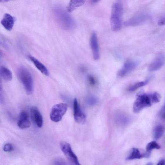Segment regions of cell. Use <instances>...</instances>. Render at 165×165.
<instances>
[{"mask_svg": "<svg viewBox=\"0 0 165 165\" xmlns=\"http://www.w3.org/2000/svg\"><path fill=\"white\" fill-rule=\"evenodd\" d=\"M160 99V96L157 92L140 93L137 95L134 102L133 111L135 113H139L144 109L159 102Z\"/></svg>", "mask_w": 165, "mask_h": 165, "instance_id": "1", "label": "cell"}, {"mask_svg": "<svg viewBox=\"0 0 165 165\" xmlns=\"http://www.w3.org/2000/svg\"><path fill=\"white\" fill-rule=\"evenodd\" d=\"M53 12L57 22L62 29L69 30L76 28L75 20L64 9L60 6H56L53 8Z\"/></svg>", "mask_w": 165, "mask_h": 165, "instance_id": "2", "label": "cell"}, {"mask_svg": "<svg viewBox=\"0 0 165 165\" xmlns=\"http://www.w3.org/2000/svg\"><path fill=\"white\" fill-rule=\"evenodd\" d=\"M123 12L122 2L117 1L113 3L110 18L111 28L113 31H119L122 28Z\"/></svg>", "mask_w": 165, "mask_h": 165, "instance_id": "3", "label": "cell"}, {"mask_svg": "<svg viewBox=\"0 0 165 165\" xmlns=\"http://www.w3.org/2000/svg\"><path fill=\"white\" fill-rule=\"evenodd\" d=\"M18 75L26 94L28 95H31L34 90V82L31 74L25 67L21 66L18 70Z\"/></svg>", "mask_w": 165, "mask_h": 165, "instance_id": "4", "label": "cell"}, {"mask_svg": "<svg viewBox=\"0 0 165 165\" xmlns=\"http://www.w3.org/2000/svg\"><path fill=\"white\" fill-rule=\"evenodd\" d=\"M68 109V105L61 103L56 104L52 108L50 114V119L55 122H58L61 120Z\"/></svg>", "mask_w": 165, "mask_h": 165, "instance_id": "5", "label": "cell"}, {"mask_svg": "<svg viewBox=\"0 0 165 165\" xmlns=\"http://www.w3.org/2000/svg\"><path fill=\"white\" fill-rule=\"evenodd\" d=\"M140 62L136 59L129 60L124 63L118 73L119 78H122L132 72L139 66Z\"/></svg>", "mask_w": 165, "mask_h": 165, "instance_id": "6", "label": "cell"}, {"mask_svg": "<svg viewBox=\"0 0 165 165\" xmlns=\"http://www.w3.org/2000/svg\"><path fill=\"white\" fill-rule=\"evenodd\" d=\"M149 18V15L147 13H141L128 19L124 24L126 26H139L145 23Z\"/></svg>", "mask_w": 165, "mask_h": 165, "instance_id": "7", "label": "cell"}, {"mask_svg": "<svg viewBox=\"0 0 165 165\" xmlns=\"http://www.w3.org/2000/svg\"><path fill=\"white\" fill-rule=\"evenodd\" d=\"M60 146L63 153L73 164L75 165H81L78 158L73 152L71 146L69 143L63 141L60 143Z\"/></svg>", "mask_w": 165, "mask_h": 165, "instance_id": "8", "label": "cell"}, {"mask_svg": "<svg viewBox=\"0 0 165 165\" xmlns=\"http://www.w3.org/2000/svg\"><path fill=\"white\" fill-rule=\"evenodd\" d=\"M164 54L163 53L158 54L150 64L148 70L150 72L156 71L162 68L164 65Z\"/></svg>", "mask_w": 165, "mask_h": 165, "instance_id": "9", "label": "cell"}, {"mask_svg": "<svg viewBox=\"0 0 165 165\" xmlns=\"http://www.w3.org/2000/svg\"><path fill=\"white\" fill-rule=\"evenodd\" d=\"M73 114L75 122L79 124H84L86 122V116L81 109L76 98L74 99L73 102Z\"/></svg>", "mask_w": 165, "mask_h": 165, "instance_id": "10", "label": "cell"}, {"mask_svg": "<svg viewBox=\"0 0 165 165\" xmlns=\"http://www.w3.org/2000/svg\"><path fill=\"white\" fill-rule=\"evenodd\" d=\"M90 44L94 60H99L100 58V53L98 40L96 32H94L91 36Z\"/></svg>", "mask_w": 165, "mask_h": 165, "instance_id": "11", "label": "cell"}, {"mask_svg": "<svg viewBox=\"0 0 165 165\" xmlns=\"http://www.w3.org/2000/svg\"><path fill=\"white\" fill-rule=\"evenodd\" d=\"M18 125L20 129H27L31 126V121L27 112L25 111H22L20 113Z\"/></svg>", "mask_w": 165, "mask_h": 165, "instance_id": "12", "label": "cell"}, {"mask_svg": "<svg viewBox=\"0 0 165 165\" xmlns=\"http://www.w3.org/2000/svg\"><path fill=\"white\" fill-rule=\"evenodd\" d=\"M30 112L32 119L36 125L39 128L41 127L43 125V118L38 108L32 106L30 110Z\"/></svg>", "mask_w": 165, "mask_h": 165, "instance_id": "13", "label": "cell"}, {"mask_svg": "<svg viewBox=\"0 0 165 165\" xmlns=\"http://www.w3.org/2000/svg\"><path fill=\"white\" fill-rule=\"evenodd\" d=\"M15 22V18L8 13H6L1 20V24L5 29L11 31Z\"/></svg>", "mask_w": 165, "mask_h": 165, "instance_id": "14", "label": "cell"}, {"mask_svg": "<svg viewBox=\"0 0 165 165\" xmlns=\"http://www.w3.org/2000/svg\"><path fill=\"white\" fill-rule=\"evenodd\" d=\"M28 57L29 59L33 63L36 68L43 74L46 76H48L49 75V71L46 66L43 64L34 56H29Z\"/></svg>", "mask_w": 165, "mask_h": 165, "instance_id": "15", "label": "cell"}, {"mask_svg": "<svg viewBox=\"0 0 165 165\" xmlns=\"http://www.w3.org/2000/svg\"><path fill=\"white\" fill-rule=\"evenodd\" d=\"M116 121L117 124L122 126H126L129 124L131 120L129 117L122 114H117L116 117Z\"/></svg>", "mask_w": 165, "mask_h": 165, "instance_id": "16", "label": "cell"}, {"mask_svg": "<svg viewBox=\"0 0 165 165\" xmlns=\"http://www.w3.org/2000/svg\"><path fill=\"white\" fill-rule=\"evenodd\" d=\"M85 1L83 0H73L70 1L67 8V11L71 12L83 5Z\"/></svg>", "mask_w": 165, "mask_h": 165, "instance_id": "17", "label": "cell"}, {"mask_svg": "<svg viewBox=\"0 0 165 165\" xmlns=\"http://www.w3.org/2000/svg\"><path fill=\"white\" fill-rule=\"evenodd\" d=\"M0 76L6 81H11L12 79V74L11 71L4 66L0 68Z\"/></svg>", "mask_w": 165, "mask_h": 165, "instance_id": "18", "label": "cell"}, {"mask_svg": "<svg viewBox=\"0 0 165 165\" xmlns=\"http://www.w3.org/2000/svg\"><path fill=\"white\" fill-rule=\"evenodd\" d=\"M144 157H146V154L141 153L139 150L137 148H134L132 153L126 158V160H129L134 159H140Z\"/></svg>", "mask_w": 165, "mask_h": 165, "instance_id": "19", "label": "cell"}, {"mask_svg": "<svg viewBox=\"0 0 165 165\" xmlns=\"http://www.w3.org/2000/svg\"><path fill=\"white\" fill-rule=\"evenodd\" d=\"M164 127L163 125H158L154 127L153 130L154 139L157 140L162 136L164 132Z\"/></svg>", "mask_w": 165, "mask_h": 165, "instance_id": "20", "label": "cell"}, {"mask_svg": "<svg viewBox=\"0 0 165 165\" xmlns=\"http://www.w3.org/2000/svg\"><path fill=\"white\" fill-rule=\"evenodd\" d=\"M160 148V146L155 141H152L149 143L146 147V157H149L151 151L153 149H159Z\"/></svg>", "mask_w": 165, "mask_h": 165, "instance_id": "21", "label": "cell"}, {"mask_svg": "<svg viewBox=\"0 0 165 165\" xmlns=\"http://www.w3.org/2000/svg\"><path fill=\"white\" fill-rule=\"evenodd\" d=\"M149 79H148L144 81H141L131 86L129 89L130 91H134L141 87L146 86L149 83Z\"/></svg>", "mask_w": 165, "mask_h": 165, "instance_id": "22", "label": "cell"}, {"mask_svg": "<svg viewBox=\"0 0 165 165\" xmlns=\"http://www.w3.org/2000/svg\"><path fill=\"white\" fill-rule=\"evenodd\" d=\"M87 102L90 105L94 106L96 105L98 102V100L96 97L91 96L87 98Z\"/></svg>", "mask_w": 165, "mask_h": 165, "instance_id": "23", "label": "cell"}, {"mask_svg": "<svg viewBox=\"0 0 165 165\" xmlns=\"http://www.w3.org/2000/svg\"><path fill=\"white\" fill-rule=\"evenodd\" d=\"M14 150V147L11 144H6L3 148V150L5 152H11Z\"/></svg>", "mask_w": 165, "mask_h": 165, "instance_id": "24", "label": "cell"}, {"mask_svg": "<svg viewBox=\"0 0 165 165\" xmlns=\"http://www.w3.org/2000/svg\"><path fill=\"white\" fill-rule=\"evenodd\" d=\"M88 81L91 85L95 86L96 83V80L94 77L92 75H89L87 77Z\"/></svg>", "mask_w": 165, "mask_h": 165, "instance_id": "25", "label": "cell"}, {"mask_svg": "<svg viewBox=\"0 0 165 165\" xmlns=\"http://www.w3.org/2000/svg\"><path fill=\"white\" fill-rule=\"evenodd\" d=\"M159 116L162 119L165 118V106H164L161 109L159 113Z\"/></svg>", "mask_w": 165, "mask_h": 165, "instance_id": "26", "label": "cell"}, {"mask_svg": "<svg viewBox=\"0 0 165 165\" xmlns=\"http://www.w3.org/2000/svg\"><path fill=\"white\" fill-rule=\"evenodd\" d=\"M158 25L159 26H163L165 24V17H162L160 19L158 22Z\"/></svg>", "mask_w": 165, "mask_h": 165, "instance_id": "27", "label": "cell"}, {"mask_svg": "<svg viewBox=\"0 0 165 165\" xmlns=\"http://www.w3.org/2000/svg\"><path fill=\"white\" fill-rule=\"evenodd\" d=\"M55 165H65L63 161L60 160H57L55 162Z\"/></svg>", "mask_w": 165, "mask_h": 165, "instance_id": "28", "label": "cell"}, {"mask_svg": "<svg viewBox=\"0 0 165 165\" xmlns=\"http://www.w3.org/2000/svg\"><path fill=\"white\" fill-rule=\"evenodd\" d=\"M157 165H165V161L164 159L161 160L158 163Z\"/></svg>", "mask_w": 165, "mask_h": 165, "instance_id": "29", "label": "cell"}, {"mask_svg": "<svg viewBox=\"0 0 165 165\" xmlns=\"http://www.w3.org/2000/svg\"><path fill=\"white\" fill-rule=\"evenodd\" d=\"M0 46H6V44L4 43V42L0 38Z\"/></svg>", "mask_w": 165, "mask_h": 165, "instance_id": "30", "label": "cell"}, {"mask_svg": "<svg viewBox=\"0 0 165 165\" xmlns=\"http://www.w3.org/2000/svg\"><path fill=\"white\" fill-rule=\"evenodd\" d=\"M7 1H0V2H7Z\"/></svg>", "mask_w": 165, "mask_h": 165, "instance_id": "31", "label": "cell"}, {"mask_svg": "<svg viewBox=\"0 0 165 165\" xmlns=\"http://www.w3.org/2000/svg\"><path fill=\"white\" fill-rule=\"evenodd\" d=\"M1 56H2L1 52V50H0V59H1Z\"/></svg>", "mask_w": 165, "mask_h": 165, "instance_id": "32", "label": "cell"}, {"mask_svg": "<svg viewBox=\"0 0 165 165\" xmlns=\"http://www.w3.org/2000/svg\"><path fill=\"white\" fill-rule=\"evenodd\" d=\"M1 79H0V91H1Z\"/></svg>", "mask_w": 165, "mask_h": 165, "instance_id": "33", "label": "cell"}, {"mask_svg": "<svg viewBox=\"0 0 165 165\" xmlns=\"http://www.w3.org/2000/svg\"><path fill=\"white\" fill-rule=\"evenodd\" d=\"M146 165H153V164L152 163H149V164H148Z\"/></svg>", "mask_w": 165, "mask_h": 165, "instance_id": "34", "label": "cell"}]
</instances>
